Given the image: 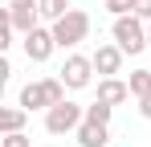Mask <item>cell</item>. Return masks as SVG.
Masks as SVG:
<instances>
[{
	"instance_id": "30bf717a",
	"label": "cell",
	"mask_w": 151,
	"mask_h": 147,
	"mask_svg": "<svg viewBox=\"0 0 151 147\" xmlns=\"http://www.w3.org/2000/svg\"><path fill=\"white\" fill-rule=\"evenodd\" d=\"M98 98L110 102V106H119V102L131 98V86H127L123 78H102V82H98Z\"/></svg>"
},
{
	"instance_id": "3957f363",
	"label": "cell",
	"mask_w": 151,
	"mask_h": 147,
	"mask_svg": "<svg viewBox=\"0 0 151 147\" xmlns=\"http://www.w3.org/2000/svg\"><path fill=\"white\" fill-rule=\"evenodd\" d=\"M110 37H114V45L123 49V53H143V49H151L147 45V21H139L135 12L131 17H114V24H110Z\"/></svg>"
},
{
	"instance_id": "2e32d148",
	"label": "cell",
	"mask_w": 151,
	"mask_h": 147,
	"mask_svg": "<svg viewBox=\"0 0 151 147\" xmlns=\"http://www.w3.org/2000/svg\"><path fill=\"white\" fill-rule=\"evenodd\" d=\"M0 147H33V139H29L25 131H17V135H4V139H0Z\"/></svg>"
},
{
	"instance_id": "7c38bea8",
	"label": "cell",
	"mask_w": 151,
	"mask_h": 147,
	"mask_svg": "<svg viewBox=\"0 0 151 147\" xmlns=\"http://www.w3.org/2000/svg\"><path fill=\"white\" fill-rule=\"evenodd\" d=\"M37 8H41V21H61V17H65V12H70V8H74V4H70V0H37Z\"/></svg>"
},
{
	"instance_id": "ffe728a7",
	"label": "cell",
	"mask_w": 151,
	"mask_h": 147,
	"mask_svg": "<svg viewBox=\"0 0 151 147\" xmlns=\"http://www.w3.org/2000/svg\"><path fill=\"white\" fill-rule=\"evenodd\" d=\"M147 45H151V24H147Z\"/></svg>"
},
{
	"instance_id": "9a60e30c",
	"label": "cell",
	"mask_w": 151,
	"mask_h": 147,
	"mask_svg": "<svg viewBox=\"0 0 151 147\" xmlns=\"http://www.w3.org/2000/svg\"><path fill=\"white\" fill-rule=\"evenodd\" d=\"M106 12L110 17H131L135 12V0H106Z\"/></svg>"
},
{
	"instance_id": "e0dca14e",
	"label": "cell",
	"mask_w": 151,
	"mask_h": 147,
	"mask_svg": "<svg viewBox=\"0 0 151 147\" xmlns=\"http://www.w3.org/2000/svg\"><path fill=\"white\" fill-rule=\"evenodd\" d=\"M135 17L151 24V0H135Z\"/></svg>"
},
{
	"instance_id": "9c48e42d",
	"label": "cell",
	"mask_w": 151,
	"mask_h": 147,
	"mask_svg": "<svg viewBox=\"0 0 151 147\" xmlns=\"http://www.w3.org/2000/svg\"><path fill=\"white\" fill-rule=\"evenodd\" d=\"M8 21H12V29L25 37V33H33V29L41 24V8H37V4H25V8H8Z\"/></svg>"
},
{
	"instance_id": "8fae6325",
	"label": "cell",
	"mask_w": 151,
	"mask_h": 147,
	"mask_svg": "<svg viewBox=\"0 0 151 147\" xmlns=\"http://www.w3.org/2000/svg\"><path fill=\"white\" fill-rule=\"evenodd\" d=\"M25 122H29L25 106H4L0 110V135H17V131H25Z\"/></svg>"
},
{
	"instance_id": "ac0fdd59",
	"label": "cell",
	"mask_w": 151,
	"mask_h": 147,
	"mask_svg": "<svg viewBox=\"0 0 151 147\" xmlns=\"http://www.w3.org/2000/svg\"><path fill=\"white\" fill-rule=\"evenodd\" d=\"M139 115H143V119L151 122V98H143V102H139Z\"/></svg>"
},
{
	"instance_id": "52a82bcc",
	"label": "cell",
	"mask_w": 151,
	"mask_h": 147,
	"mask_svg": "<svg viewBox=\"0 0 151 147\" xmlns=\"http://www.w3.org/2000/svg\"><path fill=\"white\" fill-rule=\"evenodd\" d=\"M90 57H94V70H98L102 78H114V74L123 70V57H127V53L114 45V41H110V45H98Z\"/></svg>"
},
{
	"instance_id": "6da1fadb",
	"label": "cell",
	"mask_w": 151,
	"mask_h": 147,
	"mask_svg": "<svg viewBox=\"0 0 151 147\" xmlns=\"http://www.w3.org/2000/svg\"><path fill=\"white\" fill-rule=\"evenodd\" d=\"M57 102H65V82L61 78H41V82H29L25 90H21V106H25L29 115L33 110H49Z\"/></svg>"
},
{
	"instance_id": "d6986e66",
	"label": "cell",
	"mask_w": 151,
	"mask_h": 147,
	"mask_svg": "<svg viewBox=\"0 0 151 147\" xmlns=\"http://www.w3.org/2000/svg\"><path fill=\"white\" fill-rule=\"evenodd\" d=\"M25 4H37V0H4V8H25Z\"/></svg>"
},
{
	"instance_id": "ba28073f",
	"label": "cell",
	"mask_w": 151,
	"mask_h": 147,
	"mask_svg": "<svg viewBox=\"0 0 151 147\" xmlns=\"http://www.w3.org/2000/svg\"><path fill=\"white\" fill-rule=\"evenodd\" d=\"M74 139H78V147H110V127L82 119V127L74 131Z\"/></svg>"
},
{
	"instance_id": "8992f818",
	"label": "cell",
	"mask_w": 151,
	"mask_h": 147,
	"mask_svg": "<svg viewBox=\"0 0 151 147\" xmlns=\"http://www.w3.org/2000/svg\"><path fill=\"white\" fill-rule=\"evenodd\" d=\"M25 57L33 61V66H45L53 57V49H57V41H53V29H45V24H37L33 33H25Z\"/></svg>"
},
{
	"instance_id": "4fadbf2b",
	"label": "cell",
	"mask_w": 151,
	"mask_h": 147,
	"mask_svg": "<svg viewBox=\"0 0 151 147\" xmlns=\"http://www.w3.org/2000/svg\"><path fill=\"white\" fill-rule=\"evenodd\" d=\"M127 86H131V98H139V102H143V98H151V70H135Z\"/></svg>"
},
{
	"instance_id": "7a4b0ae2",
	"label": "cell",
	"mask_w": 151,
	"mask_h": 147,
	"mask_svg": "<svg viewBox=\"0 0 151 147\" xmlns=\"http://www.w3.org/2000/svg\"><path fill=\"white\" fill-rule=\"evenodd\" d=\"M53 41L57 49H78L86 37H90V12H82V8H70L61 21H53Z\"/></svg>"
},
{
	"instance_id": "5bb4252c",
	"label": "cell",
	"mask_w": 151,
	"mask_h": 147,
	"mask_svg": "<svg viewBox=\"0 0 151 147\" xmlns=\"http://www.w3.org/2000/svg\"><path fill=\"white\" fill-rule=\"evenodd\" d=\"M110 115H114V106L102 102V98H94V102L86 106V119H90V122H106V127H110Z\"/></svg>"
},
{
	"instance_id": "277c9868",
	"label": "cell",
	"mask_w": 151,
	"mask_h": 147,
	"mask_svg": "<svg viewBox=\"0 0 151 147\" xmlns=\"http://www.w3.org/2000/svg\"><path fill=\"white\" fill-rule=\"evenodd\" d=\"M82 119H86V106H78L74 98H65V102H57V106L45 110V131L49 135H74L82 127Z\"/></svg>"
},
{
	"instance_id": "5b68a950",
	"label": "cell",
	"mask_w": 151,
	"mask_h": 147,
	"mask_svg": "<svg viewBox=\"0 0 151 147\" xmlns=\"http://www.w3.org/2000/svg\"><path fill=\"white\" fill-rule=\"evenodd\" d=\"M57 78L65 82V90H86L90 82H94V57H86V53H65V61H61V70Z\"/></svg>"
}]
</instances>
